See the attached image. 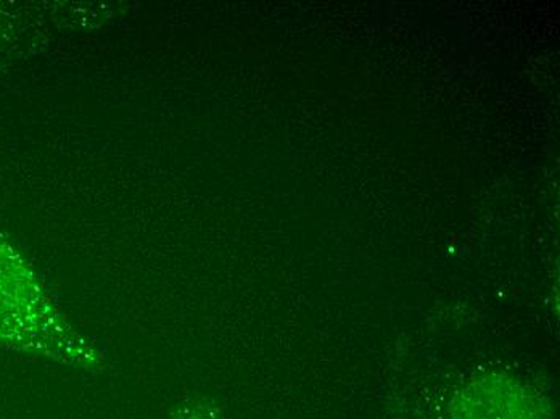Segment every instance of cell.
Wrapping results in <instances>:
<instances>
[{"instance_id": "6da1fadb", "label": "cell", "mask_w": 560, "mask_h": 419, "mask_svg": "<svg viewBox=\"0 0 560 419\" xmlns=\"http://www.w3.org/2000/svg\"><path fill=\"white\" fill-rule=\"evenodd\" d=\"M183 419H189V418H183Z\"/></svg>"}]
</instances>
